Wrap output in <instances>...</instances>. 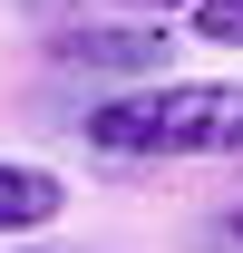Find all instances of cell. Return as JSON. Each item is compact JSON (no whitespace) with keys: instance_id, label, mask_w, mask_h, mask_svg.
Segmentation results:
<instances>
[{"instance_id":"1","label":"cell","mask_w":243,"mask_h":253,"mask_svg":"<svg viewBox=\"0 0 243 253\" xmlns=\"http://www.w3.org/2000/svg\"><path fill=\"white\" fill-rule=\"evenodd\" d=\"M88 146L117 166H165V156H243V88L234 78H165L88 107Z\"/></svg>"},{"instance_id":"2","label":"cell","mask_w":243,"mask_h":253,"mask_svg":"<svg viewBox=\"0 0 243 253\" xmlns=\"http://www.w3.org/2000/svg\"><path fill=\"white\" fill-rule=\"evenodd\" d=\"M59 214H68L59 166H39V156H0V244H30V234H49Z\"/></svg>"},{"instance_id":"3","label":"cell","mask_w":243,"mask_h":253,"mask_svg":"<svg viewBox=\"0 0 243 253\" xmlns=\"http://www.w3.org/2000/svg\"><path fill=\"white\" fill-rule=\"evenodd\" d=\"M59 59H78V68H156L165 39H156V30H107V39L78 30V39H59Z\"/></svg>"},{"instance_id":"4","label":"cell","mask_w":243,"mask_h":253,"mask_svg":"<svg viewBox=\"0 0 243 253\" xmlns=\"http://www.w3.org/2000/svg\"><path fill=\"white\" fill-rule=\"evenodd\" d=\"M195 39H214V49H243V0H195Z\"/></svg>"},{"instance_id":"5","label":"cell","mask_w":243,"mask_h":253,"mask_svg":"<svg viewBox=\"0 0 243 253\" xmlns=\"http://www.w3.org/2000/svg\"><path fill=\"white\" fill-rule=\"evenodd\" d=\"M126 10H195V0H126Z\"/></svg>"},{"instance_id":"6","label":"cell","mask_w":243,"mask_h":253,"mask_svg":"<svg viewBox=\"0 0 243 253\" xmlns=\"http://www.w3.org/2000/svg\"><path fill=\"white\" fill-rule=\"evenodd\" d=\"M0 253H59V244H0Z\"/></svg>"},{"instance_id":"7","label":"cell","mask_w":243,"mask_h":253,"mask_svg":"<svg viewBox=\"0 0 243 253\" xmlns=\"http://www.w3.org/2000/svg\"><path fill=\"white\" fill-rule=\"evenodd\" d=\"M234 234H243V214H234Z\"/></svg>"}]
</instances>
